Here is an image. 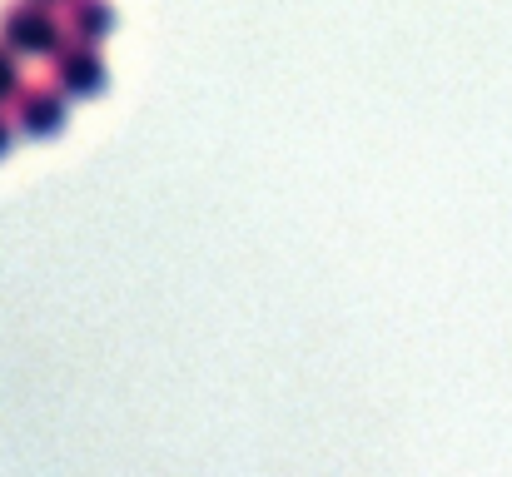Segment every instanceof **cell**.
<instances>
[{"instance_id": "cell-7", "label": "cell", "mask_w": 512, "mask_h": 477, "mask_svg": "<svg viewBox=\"0 0 512 477\" xmlns=\"http://www.w3.org/2000/svg\"><path fill=\"white\" fill-rule=\"evenodd\" d=\"M45 5H50V0H45Z\"/></svg>"}, {"instance_id": "cell-1", "label": "cell", "mask_w": 512, "mask_h": 477, "mask_svg": "<svg viewBox=\"0 0 512 477\" xmlns=\"http://www.w3.org/2000/svg\"><path fill=\"white\" fill-rule=\"evenodd\" d=\"M60 35L65 30L45 0H20L0 15V45H10L15 55H55Z\"/></svg>"}, {"instance_id": "cell-4", "label": "cell", "mask_w": 512, "mask_h": 477, "mask_svg": "<svg viewBox=\"0 0 512 477\" xmlns=\"http://www.w3.org/2000/svg\"><path fill=\"white\" fill-rule=\"evenodd\" d=\"M105 30H110V10H105L100 0H75V10H70V35L85 40V45H95Z\"/></svg>"}, {"instance_id": "cell-5", "label": "cell", "mask_w": 512, "mask_h": 477, "mask_svg": "<svg viewBox=\"0 0 512 477\" xmlns=\"http://www.w3.org/2000/svg\"><path fill=\"white\" fill-rule=\"evenodd\" d=\"M15 90H20V65H15V50L0 45V105L15 100Z\"/></svg>"}, {"instance_id": "cell-2", "label": "cell", "mask_w": 512, "mask_h": 477, "mask_svg": "<svg viewBox=\"0 0 512 477\" xmlns=\"http://www.w3.org/2000/svg\"><path fill=\"white\" fill-rule=\"evenodd\" d=\"M15 120H20L25 135H55L60 120H65V95L60 90H45V85L15 90Z\"/></svg>"}, {"instance_id": "cell-6", "label": "cell", "mask_w": 512, "mask_h": 477, "mask_svg": "<svg viewBox=\"0 0 512 477\" xmlns=\"http://www.w3.org/2000/svg\"><path fill=\"white\" fill-rule=\"evenodd\" d=\"M5 150H10V120L0 115V155H5Z\"/></svg>"}, {"instance_id": "cell-3", "label": "cell", "mask_w": 512, "mask_h": 477, "mask_svg": "<svg viewBox=\"0 0 512 477\" xmlns=\"http://www.w3.org/2000/svg\"><path fill=\"white\" fill-rule=\"evenodd\" d=\"M55 80H60V90H70V95H95L100 80H105V65H100V55L80 40V45H70V50H55Z\"/></svg>"}]
</instances>
